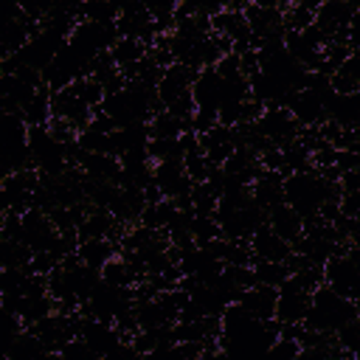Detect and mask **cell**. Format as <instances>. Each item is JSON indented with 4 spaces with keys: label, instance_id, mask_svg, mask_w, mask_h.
Here are the masks:
<instances>
[{
    "label": "cell",
    "instance_id": "cell-1",
    "mask_svg": "<svg viewBox=\"0 0 360 360\" xmlns=\"http://www.w3.org/2000/svg\"><path fill=\"white\" fill-rule=\"evenodd\" d=\"M281 332V323L276 318L262 321L250 309H245L239 301L228 304L222 312V329H219V352L228 354H256L270 352Z\"/></svg>",
    "mask_w": 360,
    "mask_h": 360
},
{
    "label": "cell",
    "instance_id": "cell-2",
    "mask_svg": "<svg viewBox=\"0 0 360 360\" xmlns=\"http://www.w3.org/2000/svg\"><path fill=\"white\" fill-rule=\"evenodd\" d=\"M340 194H343L340 180H329V177L321 174V169H315V166L284 177V197H287V202H290L304 219L318 217L321 205L329 202V200H340Z\"/></svg>",
    "mask_w": 360,
    "mask_h": 360
},
{
    "label": "cell",
    "instance_id": "cell-3",
    "mask_svg": "<svg viewBox=\"0 0 360 360\" xmlns=\"http://www.w3.org/2000/svg\"><path fill=\"white\" fill-rule=\"evenodd\" d=\"M357 318V301L340 295L338 290H332L329 284H321L315 292H312V304H309V312L304 318V323L309 329H318V332H338L340 326H346L349 321Z\"/></svg>",
    "mask_w": 360,
    "mask_h": 360
},
{
    "label": "cell",
    "instance_id": "cell-4",
    "mask_svg": "<svg viewBox=\"0 0 360 360\" xmlns=\"http://www.w3.org/2000/svg\"><path fill=\"white\" fill-rule=\"evenodd\" d=\"M326 284L332 290H338L340 295L360 301V245H343L326 264Z\"/></svg>",
    "mask_w": 360,
    "mask_h": 360
},
{
    "label": "cell",
    "instance_id": "cell-5",
    "mask_svg": "<svg viewBox=\"0 0 360 360\" xmlns=\"http://www.w3.org/2000/svg\"><path fill=\"white\" fill-rule=\"evenodd\" d=\"M256 129H259L273 146L284 149V146H290L292 141H298V135H301L304 127L292 118V112H290L287 107H264V112H262L259 121H256Z\"/></svg>",
    "mask_w": 360,
    "mask_h": 360
},
{
    "label": "cell",
    "instance_id": "cell-6",
    "mask_svg": "<svg viewBox=\"0 0 360 360\" xmlns=\"http://www.w3.org/2000/svg\"><path fill=\"white\" fill-rule=\"evenodd\" d=\"M312 304V292L304 290L292 276L278 287V301H276V321L278 323H304L307 312Z\"/></svg>",
    "mask_w": 360,
    "mask_h": 360
},
{
    "label": "cell",
    "instance_id": "cell-7",
    "mask_svg": "<svg viewBox=\"0 0 360 360\" xmlns=\"http://www.w3.org/2000/svg\"><path fill=\"white\" fill-rule=\"evenodd\" d=\"M79 338H84V343L93 349L96 357H110L115 352V346L124 340V335L118 332L115 323L84 315L82 312V326H79Z\"/></svg>",
    "mask_w": 360,
    "mask_h": 360
},
{
    "label": "cell",
    "instance_id": "cell-8",
    "mask_svg": "<svg viewBox=\"0 0 360 360\" xmlns=\"http://www.w3.org/2000/svg\"><path fill=\"white\" fill-rule=\"evenodd\" d=\"M51 110H53L56 118H65V121L73 124L76 129H84V127L93 121V112H96L90 104H84V101L73 93V87L53 90V93H51Z\"/></svg>",
    "mask_w": 360,
    "mask_h": 360
},
{
    "label": "cell",
    "instance_id": "cell-9",
    "mask_svg": "<svg viewBox=\"0 0 360 360\" xmlns=\"http://www.w3.org/2000/svg\"><path fill=\"white\" fill-rule=\"evenodd\" d=\"M155 183L163 191V197H172V200L186 197L194 188V180L188 177L183 160H160V163H155Z\"/></svg>",
    "mask_w": 360,
    "mask_h": 360
},
{
    "label": "cell",
    "instance_id": "cell-10",
    "mask_svg": "<svg viewBox=\"0 0 360 360\" xmlns=\"http://www.w3.org/2000/svg\"><path fill=\"white\" fill-rule=\"evenodd\" d=\"M250 248L256 259H267V262H290L295 248L292 242H287L284 236H278L270 225H262L253 236H250Z\"/></svg>",
    "mask_w": 360,
    "mask_h": 360
},
{
    "label": "cell",
    "instance_id": "cell-11",
    "mask_svg": "<svg viewBox=\"0 0 360 360\" xmlns=\"http://www.w3.org/2000/svg\"><path fill=\"white\" fill-rule=\"evenodd\" d=\"M236 301H239L245 309H250L256 318L270 321V318H276V301H278V290L256 281V284L245 287V290L239 292V298H236Z\"/></svg>",
    "mask_w": 360,
    "mask_h": 360
},
{
    "label": "cell",
    "instance_id": "cell-12",
    "mask_svg": "<svg viewBox=\"0 0 360 360\" xmlns=\"http://www.w3.org/2000/svg\"><path fill=\"white\" fill-rule=\"evenodd\" d=\"M250 194H253V200H256L262 208L273 211L276 205L287 202V197H284V174L264 169V172L250 183Z\"/></svg>",
    "mask_w": 360,
    "mask_h": 360
},
{
    "label": "cell",
    "instance_id": "cell-13",
    "mask_svg": "<svg viewBox=\"0 0 360 360\" xmlns=\"http://www.w3.org/2000/svg\"><path fill=\"white\" fill-rule=\"evenodd\" d=\"M267 225H270L278 236H284L287 242H292V245L304 236V217H301L290 202L276 205V208L267 214Z\"/></svg>",
    "mask_w": 360,
    "mask_h": 360
},
{
    "label": "cell",
    "instance_id": "cell-14",
    "mask_svg": "<svg viewBox=\"0 0 360 360\" xmlns=\"http://www.w3.org/2000/svg\"><path fill=\"white\" fill-rule=\"evenodd\" d=\"M76 253H79V259L84 264H90L93 270H101L110 259H115L121 253V245L115 239H110V236H96V239H82Z\"/></svg>",
    "mask_w": 360,
    "mask_h": 360
},
{
    "label": "cell",
    "instance_id": "cell-15",
    "mask_svg": "<svg viewBox=\"0 0 360 360\" xmlns=\"http://www.w3.org/2000/svg\"><path fill=\"white\" fill-rule=\"evenodd\" d=\"M211 31L214 34H222L231 39V48H233V39L250 34V25H248V14L239 11V8H222L211 17Z\"/></svg>",
    "mask_w": 360,
    "mask_h": 360
},
{
    "label": "cell",
    "instance_id": "cell-16",
    "mask_svg": "<svg viewBox=\"0 0 360 360\" xmlns=\"http://www.w3.org/2000/svg\"><path fill=\"white\" fill-rule=\"evenodd\" d=\"M146 53H149V45L143 39H135V37H118L115 45L110 48V56L121 70L129 65H138Z\"/></svg>",
    "mask_w": 360,
    "mask_h": 360
},
{
    "label": "cell",
    "instance_id": "cell-17",
    "mask_svg": "<svg viewBox=\"0 0 360 360\" xmlns=\"http://www.w3.org/2000/svg\"><path fill=\"white\" fill-rule=\"evenodd\" d=\"M51 87L48 84H42L39 90H37V96L20 110V115L25 118V124L28 127H42V124H48L51 118H53V110H51Z\"/></svg>",
    "mask_w": 360,
    "mask_h": 360
},
{
    "label": "cell",
    "instance_id": "cell-18",
    "mask_svg": "<svg viewBox=\"0 0 360 360\" xmlns=\"http://www.w3.org/2000/svg\"><path fill=\"white\" fill-rule=\"evenodd\" d=\"M191 129V121L188 118H180V115H174V112H169V110H158L155 115H152V121H149V132L152 135H158V138H180V135H186Z\"/></svg>",
    "mask_w": 360,
    "mask_h": 360
},
{
    "label": "cell",
    "instance_id": "cell-19",
    "mask_svg": "<svg viewBox=\"0 0 360 360\" xmlns=\"http://www.w3.org/2000/svg\"><path fill=\"white\" fill-rule=\"evenodd\" d=\"M253 273H256V281L259 284H267V287H281L290 276H292V267L290 262H267V259H256L253 262Z\"/></svg>",
    "mask_w": 360,
    "mask_h": 360
},
{
    "label": "cell",
    "instance_id": "cell-20",
    "mask_svg": "<svg viewBox=\"0 0 360 360\" xmlns=\"http://www.w3.org/2000/svg\"><path fill=\"white\" fill-rule=\"evenodd\" d=\"M146 152L155 163L160 160H183L186 158V146H183V138H158L152 135L149 143H146Z\"/></svg>",
    "mask_w": 360,
    "mask_h": 360
},
{
    "label": "cell",
    "instance_id": "cell-21",
    "mask_svg": "<svg viewBox=\"0 0 360 360\" xmlns=\"http://www.w3.org/2000/svg\"><path fill=\"white\" fill-rule=\"evenodd\" d=\"M121 17L118 6L112 0H82L79 6V20H90V22H115Z\"/></svg>",
    "mask_w": 360,
    "mask_h": 360
},
{
    "label": "cell",
    "instance_id": "cell-22",
    "mask_svg": "<svg viewBox=\"0 0 360 360\" xmlns=\"http://www.w3.org/2000/svg\"><path fill=\"white\" fill-rule=\"evenodd\" d=\"M70 87H73V93H76L84 104H90L93 110H98V107L104 104V98H107V90H104V84H101L96 76H82V79H76Z\"/></svg>",
    "mask_w": 360,
    "mask_h": 360
},
{
    "label": "cell",
    "instance_id": "cell-23",
    "mask_svg": "<svg viewBox=\"0 0 360 360\" xmlns=\"http://www.w3.org/2000/svg\"><path fill=\"white\" fill-rule=\"evenodd\" d=\"M315 22V11L307 6H287L284 8V25L287 31H304L307 25Z\"/></svg>",
    "mask_w": 360,
    "mask_h": 360
},
{
    "label": "cell",
    "instance_id": "cell-24",
    "mask_svg": "<svg viewBox=\"0 0 360 360\" xmlns=\"http://www.w3.org/2000/svg\"><path fill=\"white\" fill-rule=\"evenodd\" d=\"M335 340H338V346L343 349V354H354V349L360 346V315H357L354 321H349L346 326H340V329L335 332Z\"/></svg>",
    "mask_w": 360,
    "mask_h": 360
},
{
    "label": "cell",
    "instance_id": "cell-25",
    "mask_svg": "<svg viewBox=\"0 0 360 360\" xmlns=\"http://www.w3.org/2000/svg\"><path fill=\"white\" fill-rule=\"evenodd\" d=\"M59 357H65V360H79V357H96L93 354V349L84 343V338H70L65 346H62V352H59Z\"/></svg>",
    "mask_w": 360,
    "mask_h": 360
},
{
    "label": "cell",
    "instance_id": "cell-26",
    "mask_svg": "<svg viewBox=\"0 0 360 360\" xmlns=\"http://www.w3.org/2000/svg\"><path fill=\"white\" fill-rule=\"evenodd\" d=\"M270 354H290V357H295V354H301V343H298L295 338H284V335H278L276 343L270 346Z\"/></svg>",
    "mask_w": 360,
    "mask_h": 360
},
{
    "label": "cell",
    "instance_id": "cell-27",
    "mask_svg": "<svg viewBox=\"0 0 360 360\" xmlns=\"http://www.w3.org/2000/svg\"><path fill=\"white\" fill-rule=\"evenodd\" d=\"M354 354H357V357H360V346H357V349H354Z\"/></svg>",
    "mask_w": 360,
    "mask_h": 360
},
{
    "label": "cell",
    "instance_id": "cell-28",
    "mask_svg": "<svg viewBox=\"0 0 360 360\" xmlns=\"http://www.w3.org/2000/svg\"><path fill=\"white\" fill-rule=\"evenodd\" d=\"M357 315H360V301H357Z\"/></svg>",
    "mask_w": 360,
    "mask_h": 360
}]
</instances>
